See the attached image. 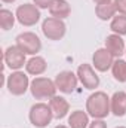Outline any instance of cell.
Wrapping results in <instances>:
<instances>
[{"label":"cell","mask_w":126,"mask_h":128,"mask_svg":"<svg viewBox=\"0 0 126 128\" xmlns=\"http://www.w3.org/2000/svg\"><path fill=\"white\" fill-rule=\"evenodd\" d=\"M33 2H34V4H36L39 9H49L51 3H52L54 0H33Z\"/></svg>","instance_id":"23"},{"label":"cell","mask_w":126,"mask_h":128,"mask_svg":"<svg viewBox=\"0 0 126 128\" xmlns=\"http://www.w3.org/2000/svg\"><path fill=\"white\" fill-rule=\"evenodd\" d=\"M77 82H79L77 74H74L73 72H68V70L58 73L57 78H55L57 90H60L64 94H71V92H74V90L77 88Z\"/></svg>","instance_id":"9"},{"label":"cell","mask_w":126,"mask_h":128,"mask_svg":"<svg viewBox=\"0 0 126 128\" xmlns=\"http://www.w3.org/2000/svg\"><path fill=\"white\" fill-rule=\"evenodd\" d=\"M16 46L25 54V55H36L42 49V40L36 33L25 32L16 36Z\"/></svg>","instance_id":"5"},{"label":"cell","mask_w":126,"mask_h":128,"mask_svg":"<svg viewBox=\"0 0 126 128\" xmlns=\"http://www.w3.org/2000/svg\"><path fill=\"white\" fill-rule=\"evenodd\" d=\"M55 128H70V127H65V125H58V127H55Z\"/></svg>","instance_id":"27"},{"label":"cell","mask_w":126,"mask_h":128,"mask_svg":"<svg viewBox=\"0 0 126 128\" xmlns=\"http://www.w3.org/2000/svg\"><path fill=\"white\" fill-rule=\"evenodd\" d=\"M125 54H126V51H125Z\"/></svg>","instance_id":"29"},{"label":"cell","mask_w":126,"mask_h":128,"mask_svg":"<svg viewBox=\"0 0 126 128\" xmlns=\"http://www.w3.org/2000/svg\"><path fill=\"white\" fill-rule=\"evenodd\" d=\"M6 86L12 96H22L27 92V90H30L28 76L24 72L15 70L13 73H10V76H7Z\"/></svg>","instance_id":"6"},{"label":"cell","mask_w":126,"mask_h":128,"mask_svg":"<svg viewBox=\"0 0 126 128\" xmlns=\"http://www.w3.org/2000/svg\"><path fill=\"white\" fill-rule=\"evenodd\" d=\"M88 125H89V115L83 110H74L68 116L70 128H86Z\"/></svg>","instance_id":"17"},{"label":"cell","mask_w":126,"mask_h":128,"mask_svg":"<svg viewBox=\"0 0 126 128\" xmlns=\"http://www.w3.org/2000/svg\"><path fill=\"white\" fill-rule=\"evenodd\" d=\"M1 2H3V3H13L15 0H1Z\"/></svg>","instance_id":"26"},{"label":"cell","mask_w":126,"mask_h":128,"mask_svg":"<svg viewBox=\"0 0 126 128\" xmlns=\"http://www.w3.org/2000/svg\"><path fill=\"white\" fill-rule=\"evenodd\" d=\"M49 106L52 109V113H54V118L57 119H63L67 116L68 110H70V104L68 101L64 98V97L60 96H54L51 100H49Z\"/></svg>","instance_id":"14"},{"label":"cell","mask_w":126,"mask_h":128,"mask_svg":"<svg viewBox=\"0 0 126 128\" xmlns=\"http://www.w3.org/2000/svg\"><path fill=\"white\" fill-rule=\"evenodd\" d=\"M95 4H101V3H108V2H111V0H94Z\"/></svg>","instance_id":"25"},{"label":"cell","mask_w":126,"mask_h":128,"mask_svg":"<svg viewBox=\"0 0 126 128\" xmlns=\"http://www.w3.org/2000/svg\"><path fill=\"white\" fill-rule=\"evenodd\" d=\"M110 109L114 116H125L126 115V92L117 91L110 98Z\"/></svg>","instance_id":"13"},{"label":"cell","mask_w":126,"mask_h":128,"mask_svg":"<svg viewBox=\"0 0 126 128\" xmlns=\"http://www.w3.org/2000/svg\"><path fill=\"white\" fill-rule=\"evenodd\" d=\"M116 128H126V127H116Z\"/></svg>","instance_id":"28"},{"label":"cell","mask_w":126,"mask_h":128,"mask_svg":"<svg viewBox=\"0 0 126 128\" xmlns=\"http://www.w3.org/2000/svg\"><path fill=\"white\" fill-rule=\"evenodd\" d=\"M28 118H30V122L36 128H45L51 124L54 113H52L51 106H48L45 103H36L30 109Z\"/></svg>","instance_id":"3"},{"label":"cell","mask_w":126,"mask_h":128,"mask_svg":"<svg viewBox=\"0 0 126 128\" xmlns=\"http://www.w3.org/2000/svg\"><path fill=\"white\" fill-rule=\"evenodd\" d=\"M89 128H107V124L102 119H94V122L89 124Z\"/></svg>","instance_id":"24"},{"label":"cell","mask_w":126,"mask_h":128,"mask_svg":"<svg viewBox=\"0 0 126 128\" xmlns=\"http://www.w3.org/2000/svg\"><path fill=\"white\" fill-rule=\"evenodd\" d=\"M42 32L45 34V37H48L49 40H60V39H63L64 36H65L67 27H65L63 20L49 16V18H46L43 21Z\"/></svg>","instance_id":"7"},{"label":"cell","mask_w":126,"mask_h":128,"mask_svg":"<svg viewBox=\"0 0 126 128\" xmlns=\"http://www.w3.org/2000/svg\"><path fill=\"white\" fill-rule=\"evenodd\" d=\"M110 28L114 34H119V36H125L126 34V16L125 15H117L113 18L111 24H110Z\"/></svg>","instance_id":"21"},{"label":"cell","mask_w":126,"mask_h":128,"mask_svg":"<svg viewBox=\"0 0 126 128\" xmlns=\"http://www.w3.org/2000/svg\"><path fill=\"white\" fill-rule=\"evenodd\" d=\"M114 63V57L105 49V48H101V49H96L95 54L92 55V64L98 72H107L108 68H111V66Z\"/></svg>","instance_id":"11"},{"label":"cell","mask_w":126,"mask_h":128,"mask_svg":"<svg viewBox=\"0 0 126 128\" xmlns=\"http://www.w3.org/2000/svg\"><path fill=\"white\" fill-rule=\"evenodd\" d=\"M95 14H96V16H98L101 21H108V20L114 18V14H116L114 3L108 2V3L96 4V8H95Z\"/></svg>","instance_id":"18"},{"label":"cell","mask_w":126,"mask_h":128,"mask_svg":"<svg viewBox=\"0 0 126 128\" xmlns=\"http://www.w3.org/2000/svg\"><path fill=\"white\" fill-rule=\"evenodd\" d=\"M49 12L54 18H58V20H64L70 15L71 12V8L68 4L67 0H54L49 6Z\"/></svg>","instance_id":"15"},{"label":"cell","mask_w":126,"mask_h":128,"mask_svg":"<svg viewBox=\"0 0 126 128\" xmlns=\"http://www.w3.org/2000/svg\"><path fill=\"white\" fill-rule=\"evenodd\" d=\"M46 68H48L46 60H45L43 57H37V55L33 57V58H30V60L27 61V64H25V70H27V73L34 74V76H39V74L45 73Z\"/></svg>","instance_id":"16"},{"label":"cell","mask_w":126,"mask_h":128,"mask_svg":"<svg viewBox=\"0 0 126 128\" xmlns=\"http://www.w3.org/2000/svg\"><path fill=\"white\" fill-rule=\"evenodd\" d=\"M4 64L10 68V70H19L24 67L25 61V54L15 45V46H9L4 51Z\"/></svg>","instance_id":"10"},{"label":"cell","mask_w":126,"mask_h":128,"mask_svg":"<svg viewBox=\"0 0 126 128\" xmlns=\"http://www.w3.org/2000/svg\"><path fill=\"white\" fill-rule=\"evenodd\" d=\"M111 73L117 82H126V61L122 58H117L111 66Z\"/></svg>","instance_id":"19"},{"label":"cell","mask_w":126,"mask_h":128,"mask_svg":"<svg viewBox=\"0 0 126 128\" xmlns=\"http://www.w3.org/2000/svg\"><path fill=\"white\" fill-rule=\"evenodd\" d=\"M15 20H16V15H13L9 9L0 10V27H1V30H4V32L10 30L15 24Z\"/></svg>","instance_id":"20"},{"label":"cell","mask_w":126,"mask_h":128,"mask_svg":"<svg viewBox=\"0 0 126 128\" xmlns=\"http://www.w3.org/2000/svg\"><path fill=\"white\" fill-rule=\"evenodd\" d=\"M105 49L113 55V57H117V58H120L123 54H125V42H123V39H122V36H119V34H110V36H107V39H105Z\"/></svg>","instance_id":"12"},{"label":"cell","mask_w":126,"mask_h":128,"mask_svg":"<svg viewBox=\"0 0 126 128\" xmlns=\"http://www.w3.org/2000/svg\"><path fill=\"white\" fill-rule=\"evenodd\" d=\"M30 91L36 100H51L57 92V85L49 78H34L30 84Z\"/></svg>","instance_id":"2"},{"label":"cell","mask_w":126,"mask_h":128,"mask_svg":"<svg viewBox=\"0 0 126 128\" xmlns=\"http://www.w3.org/2000/svg\"><path fill=\"white\" fill-rule=\"evenodd\" d=\"M77 78L86 90H95L99 86V76L91 64H80L77 68Z\"/></svg>","instance_id":"8"},{"label":"cell","mask_w":126,"mask_h":128,"mask_svg":"<svg viewBox=\"0 0 126 128\" xmlns=\"http://www.w3.org/2000/svg\"><path fill=\"white\" fill-rule=\"evenodd\" d=\"M16 21L24 26V27H33L39 22L40 20V10L36 4L31 3H24V4H19L16 8Z\"/></svg>","instance_id":"4"},{"label":"cell","mask_w":126,"mask_h":128,"mask_svg":"<svg viewBox=\"0 0 126 128\" xmlns=\"http://www.w3.org/2000/svg\"><path fill=\"white\" fill-rule=\"evenodd\" d=\"M86 112L94 119H104L110 115V97L104 91H95L86 100Z\"/></svg>","instance_id":"1"},{"label":"cell","mask_w":126,"mask_h":128,"mask_svg":"<svg viewBox=\"0 0 126 128\" xmlns=\"http://www.w3.org/2000/svg\"><path fill=\"white\" fill-rule=\"evenodd\" d=\"M114 8H116V12H119L120 15H125L126 16V0H114Z\"/></svg>","instance_id":"22"}]
</instances>
